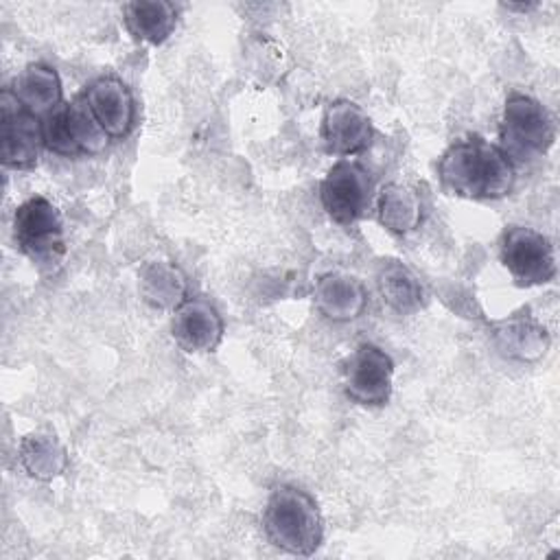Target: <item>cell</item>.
Segmentation results:
<instances>
[{
    "label": "cell",
    "instance_id": "8fae6325",
    "mask_svg": "<svg viewBox=\"0 0 560 560\" xmlns=\"http://www.w3.org/2000/svg\"><path fill=\"white\" fill-rule=\"evenodd\" d=\"M171 337L184 352H212L223 339V319L210 300L201 295L186 298L173 308Z\"/></svg>",
    "mask_w": 560,
    "mask_h": 560
},
{
    "label": "cell",
    "instance_id": "d6986e66",
    "mask_svg": "<svg viewBox=\"0 0 560 560\" xmlns=\"http://www.w3.org/2000/svg\"><path fill=\"white\" fill-rule=\"evenodd\" d=\"M142 300L153 308H177L186 300V276L168 260H151L140 269Z\"/></svg>",
    "mask_w": 560,
    "mask_h": 560
},
{
    "label": "cell",
    "instance_id": "4fadbf2b",
    "mask_svg": "<svg viewBox=\"0 0 560 560\" xmlns=\"http://www.w3.org/2000/svg\"><path fill=\"white\" fill-rule=\"evenodd\" d=\"M315 308L330 322H352L368 306V291L354 276L341 271L322 273L313 287Z\"/></svg>",
    "mask_w": 560,
    "mask_h": 560
},
{
    "label": "cell",
    "instance_id": "5b68a950",
    "mask_svg": "<svg viewBox=\"0 0 560 560\" xmlns=\"http://www.w3.org/2000/svg\"><path fill=\"white\" fill-rule=\"evenodd\" d=\"M44 147L63 158L101 153L109 138L90 114L83 98L61 103L48 116L42 118Z\"/></svg>",
    "mask_w": 560,
    "mask_h": 560
},
{
    "label": "cell",
    "instance_id": "52a82bcc",
    "mask_svg": "<svg viewBox=\"0 0 560 560\" xmlns=\"http://www.w3.org/2000/svg\"><path fill=\"white\" fill-rule=\"evenodd\" d=\"M319 201L339 225L357 223L372 201V177L357 160L341 158L319 184Z\"/></svg>",
    "mask_w": 560,
    "mask_h": 560
},
{
    "label": "cell",
    "instance_id": "2e32d148",
    "mask_svg": "<svg viewBox=\"0 0 560 560\" xmlns=\"http://www.w3.org/2000/svg\"><path fill=\"white\" fill-rule=\"evenodd\" d=\"M18 103L35 116H48L55 107L63 103L61 98V79L55 68L35 61L28 63L9 88Z\"/></svg>",
    "mask_w": 560,
    "mask_h": 560
},
{
    "label": "cell",
    "instance_id": "ffe728a7",
    "mask_svg": "<svg viewBox=\"0 0 560 560\" xmlns=\"http://www.w3.org/2000/svg\"><path fill=\"white\" fill-rule=\"evenodd\" d=\"M20 462L24 470L39 481L55 479L68 468L66 448L50 433H28L20 442Z\"/></svg>",
    "mask_w": 560,
    "mask_h": 560
},
{
    "label": "cell",
    "instance_id": "30bf717a",
    "mask_svg": "<svg viewBox=\"0 0 560 560\" xmlns=\"http://www.w3.org/2000/svg\"><path fill=\"white\" fill-rule=\"evenodd\" d=\"M372 136V118L359 103L337 98L326 105L322 116V140L328 153L341 158L357 155L370 147Z\"/></svg>",
    "mask_w": 560,
    "mask_h": 560
},
{
    "label": "cell",
    "instance_id": "277c9868",
    "mask_svg": "<svg viewBox=\"0 0 560 560\" xmlns=\"http://www.w3.org/2000/svg\"><path fill=\"white\" fill-rule=\"evenodd\" d=\"M13 236L22 254L33 262L52 267L66 254L61 214L42 195L22 201L13 214Z\"/></svg>",
    "mask_w": 560,
    "mask_h": 560
},
{
    "label": "cell",
    "instance_id": "7a4b0ae2",
    "mask_svg": "<svg viewBox=\"0 0 560 560\" xmlns=\"http://www.w3.org/2000/svg\"><path fill=\"white\" fill-rule=\"evenodd\" d=\"M262 527L267 540L291 556H313L324 540V518L317 501L306 490L289 483L271 490Z\"/></svg>",
    "mask_w": 560,
    "mask_h": 560
},
{
    "label": "cell",
    "instance_id": "6da1fadb",
    "mask_svg": "<svg viewBox=\"0 0 560 560\" xmlns=\"http://www.w3.org/2000/svg\"><path fill=\"white\" fill-rule=\"evenodd\" d=\"M440 184L464 199H501L512 192L516 168L512 160L481 136L453 142L438 160Z\"/></svg>",
    "mask_w": 560,
    "mask_h": 560
},
{
    "label": "cell",
    "instance_id": "3957f363",
    "mask_svg": "<svg viewBox=\"0 0 560 560\" xmlns=\"http://www.w3.org/2000/svg\"><path fill=\"white\" fill-rule=\"evenodd\" d=\"M499 138V149L512 160V164H523L549 151L556 140V129L540 101L512 92L503 103Z\"/></svg>",
    "mask_w": 560,
    "mask_h": 560
},
{
    "label": "cell",
    "instance_id": "9c48e42d",
    "mask_svg": "<svg viewBox=\"0 0 560 560\" xmlns=\"http://www.w3.org/2000/svg\"><path fill=\"white\" fill-rule=\"evenodd\" d=\"M2 122H0V158L7 168L26 171L39 160L44 147V127L39 116L24 109L11 90L0 96Z\"/></svg>",
    "mask_w": 560,
    "mask_h": 560
},
{
    "label": "cell",
    "instance_id": "e0dca14e",
    "mask_svg": "<svg viewBox=\"0 0 560 560\" xmlns=\"http://www.w3.org/2000/svg\"><path fill=\"white\" fill-rule=\"evenodd\" d=\"M376 289L387 308L398 315H411L424 304V289L418 276L396 258L381 260L376 269Z\"/></svg>",
    "mask_w": 560,
    "mask_h": 560
},
{
    "label": "cell",
    "instance_id": "8992f818",
    "mask_svg": "<svg viewBox=\"0 0 560 560\" xmlns=\"http://www.w3.org/2000/svg\"><path fill=\"white\" fill-rule=\"evenodd\" d=\"M499 256L518 287L547 284L558 271L551 241L527 225H510L503 232Z\"/></svg>",
    "mask_w": 560,
    "mask_h": 560
},
{
    "label": "cell",
    "instance_id": "7c38bea8",
    "mask_svg": "<svg viewBox=\"0 0 560 560\" xmlns=\"http://www.w3.org/2000/svg\"><path fill=\"white\" fill-rule=\"evenodd\" d=\"M83 101L98 122V127L107 133V138L120 140L129 136L136 120V103L129 88L116 77H98L94 79L83 94Z\"/></svg>",
    "mask_w": 560,
    "mask_h": 560
},
{
    "label": "cell",
    "instance_id": "ba28073f",
    "mask_svg": "<svg viewBox=\"0 0 560 560\" xmlns=\"http://www.w3.org/2000/svg\"><path fill=\"white\" fill-rule=\"evenodd\" d=\"M343 392L346 396L363 407H383L392 396L394 361L392 357L374 346L361 343L343 361Z\"/></svg>",
    "mask_w": 560,
    "mask_h": 560
},
{
    "label": "cell",
    "instance_id": "ac0fdd59",
    "mask_svg": "<svg viewBox=\"0 0 560 560\" xmlns=\"http://www.w3.org/2000/svg\"><path fill=\"white\" fill-rule=\"evenodd\" d=\"M122 22L138 42L162 44L177 24V9L166 0H133L122 4Z\"/></svg>",
    "mask_w": 560,
    "mask_h": 560
},
{
    "label": "cell",
    "instance_id": "9a60e30c",
    "mask_svg": "<svg viewBox=\"0 0 560 560\" xmlns=\"http://www.w3.org/2000/svg\"><path fill=\"white\" fill-rule=\"evenodd\" d=\"M422 192L416 184L392 182L381 188L376 199L378 223L392 234H409L422 221Z\"/></svg>",
    "mask_w": 560,
    "mask_h": 560
},
{
    "label": "cell",
    "instance_id": "5bb4252c",
    "mask_svg": "<svg viewBox=\"0 0 560 560\" xmlns=\"http://www.w3.org/2000/svg\"><path fill=\"white\" fill-rule=\"evenodd\" d=\"M490 332L497 350L503 357L523 361V363H532L545 357L551 343L547 328L527 313L525 315L518 313V315H510L505 319L492 322Z\"/></svg>",
    "mask_w": 560,
    "mask_h": 560
}]
</instances>
